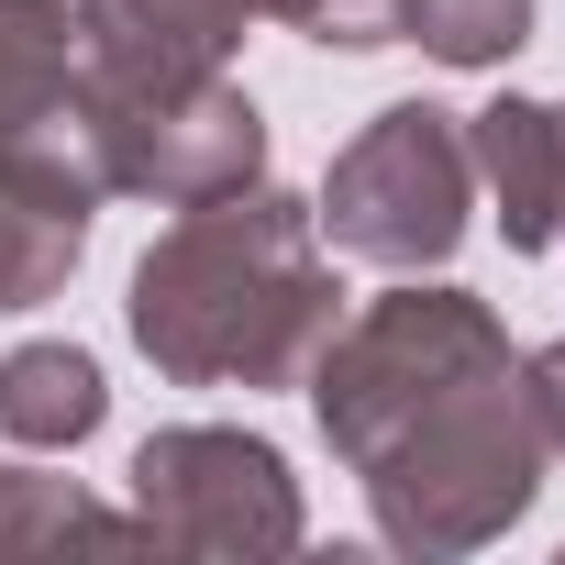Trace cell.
<instances>
[{
    "instance_id": "obj_1",
    "label": "cell",
    "mask_w": 565,
    "mask_h": 565,
    "mask_svg": "<svg viewBox=\"0 0 565 565\" xmlns=\"http://www.w3.org/2000/svg\"><path fill=\"white\" fill-rule=\"evenodd\" d=\"M134 355L167 388H300L344 322V277L300 189H233L178 211L134 255Z\"/></svg>"
},
{
    "instance_id": "obj_2",
    "label": "cell",
    "mask_w": 565,
    "mask_h": 565,
    "mask_svg": "<svg viewBox=\"0 0 565 565\" xmlns=\"http://www.w3.org/2000/svg\"><path fill=\"white\" fill-rule=\"evenodd\" d=\"M543 422H532V377L521 355L433 388L377 455H355V488H366V521L388 554H422V565H455V554H488L532 499H543Z\"/></svg>"
},
{
    "instance_id": "obj_3",
    "label": "cell",
    "mask_w": 565,
    "mask_h": 565,
    "mask_svg": "<svg viewBox=\"0 0 565 565\" xmlns=\"http://www.w3.org/2000/svg\"><path fill=\"white\" fill-rule=\"evenodd\" d=\"M466 211H477V156H466V111H444V100H388L322 167V200H311L322 244L355 266H388V277L455 266Z\"/></svg>"
},
{
    "instance_id": "obj_4",
    "label": "cell",
    "mask_w": 565,
    "mask_h": 565,
    "mask_svg": "<svg viewBox=\"0 0 565 565\" xmlns=\"http://www.w3.org/2000/svg\"><path fill=\"white\" fill-rule=\"evenodd\" d=\"M134 521L156 554H189V565H277L311 543V510H300V477L266 433L244 422H167L134 444Z\"/></svg>"
},
{
    "instance_id": "obj_5",
    "label": "cell",
    "mask_w": 565,
    "mask_h": 565,
    "mask_svg": "<svg viewBox=\"0 0 565 565\" xmlns=\"http://www.w3.org/2000/svg\"><path fill=\"white\" fill-rule=\"evenodd\" d=\"M89 145H100L111 200H156V211H200L266 178V111L233 67L156 78V89L89 78Z\"/></svg>"
},
{
    "instance_id": "obj_6",
    "label": "cell",
    "mask_w": 565,
    "mask_h": 565,
    "mask_svg": "<svg viewBox=\"0 0 565 565\" xmlns=\"http://www.w3.org/2000/svg\"><path fill=\"white\" fill-rule=\"evenodd\" d=\"M0 178L100 222L111 178L89 145V45L78 0H0Z\"/></svg>"
},
{
    "instance_id": "obj_7",
    "label": "cell",
    "mask_w": 565,
    "mask_h": 565,
    "mask_svg": "<svg viewBox=\"0 0 565 565\" xmlns=\"http://www.w3.org/2000/svg\"><path fill=\"white\" fill-rule=\"evenodd\" d=\"M255 12H266V0H78V45H89V78L156 89V78L233 67V45H244Z\"/></svg>"
},
{
    "instance_id": "obj_8",
    "label": "cell",
    "mask_w": 565,
    "mask_h": 565,
    "mask_svg": "<svg viewBox=\"0 0 565 565\" xmlns=\"http://www.w3.org/2000/svg\"><path fill=\"white\" fill-rule=\"evenodd\" d=\"M466 156H477V189L499 200V244L510 255H543L554 222H565V100H488L466 111Z\"/></svg>"
},
{
    "instance_id": "obj_9",
    "label": "cell",
    "mask_w": 565,
    "mask_h": 565,
    "mask_svg": "<svg viewBox=\"0 0 565 565\" xmlns=\"http://www.w3.org/2000/svg\"><path fill=\"white\" fill-rule=\"evenodd\" d=\"M111 422V377L89 344H12L0 355V444L23 455H78Z\"/></svg>"
},
{
    "instance_id": "obj_10",
    "label": "cell",
    "mask_w": 565,
    "mask_h": 565,
    "mask_svg": "<svg viewBox=\"0 0 565 565\" xmlns=\"http://www.w3.org/2000/svg\"><path fill=\"white\" fill-rule=\"evenodd\" d=\"M34 543H145V521L56 477V455H34V466H0V554H34Z\"/></svg>"
},
{
    "instance_id": "obj_11",
    "label": "cell",
    "mask_w": 565,
    "mask_h": 565,
    "mask_svg": "<svg viewBox=\"0 0 565 565\" xmlns=\"http://www.w3.org/2000/svg\"><path fill=\"white\" fill-rule=\"evenodd\" d=\"M78 255H89V222L78 211H56V200H34V189L0 178V311H45L78 277Z\"/></svg>"
},
{
    "instance_id": "obj_12",
    "label": "cell",
    "mask_w": 565,
    "mask_h": 565,
    "mask_svg": "<svg viewBox=\"0 0 565 565\" xmlns=\"http://www.w3.org/2000/svg\"><path fill=\"white\" fill-rule=\"evenodd\" d=\"M399 45L433 67H510L532 45V0H399Z\"/></svg>"
},
{
    "instance_id": "obj_13",
    "label": "cell",
    "mask_w": 565,
    "mask_h": 565,
    "mask_svg": "<svg viewBox=\"0 0 565 565\" xmlns=\"http://www.w3.org/2000/svg\"><path fill=\"white\" fill-rule=\"evenodd\" d=\"M277 23H300L311 45H333V56H377V45H399V0H266Z\"/></svg>"
},
{
    "instance_id": "obj_14",
    "label": "cell",
    "mask_w": 565,
    "mask_h": 565,
    "mask_svg": "<svg viewBox=\"0 0 565 565\" xmlns=\"http://www.w3.org/2000/svg\"><path fill=\"white\" fill-rule=\"evenodd\" d=\"M521 377H532V422H543V444L565 455V344H543V355H521Z\"/></svg>"
},
{
    "instance_id": "obj_15",
    "label": "cell",
    "mask_w": 565,
    "mask_h": 565,
    "mask_svg": "<svg viewBox=\"0 0 565 565\" xmlns=\"http://www.w3.org/2000/svg\"><path fill=\"white\" fill-rule=\"evenodd\" d=\"M554 244H565V222H554Z\"/></svg>"
}]
</instances>
